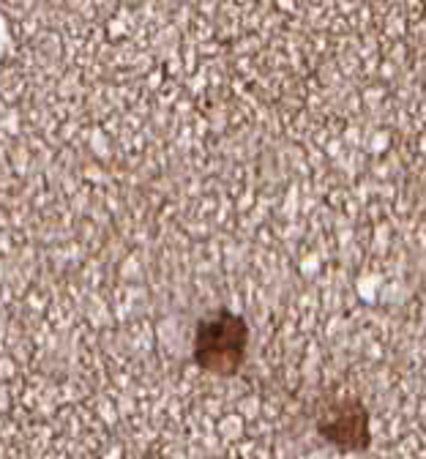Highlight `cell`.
<instances>
[{"mask_svg": "<svg viewBox=\"0 0 426 459\" xmlns=\"http://www.w3.org/2000/svg\"><path fill=\"white\" fill-rule=\"evenodd\" d=\"M249 323L232 309H216L197 320L192 339V361L213 377H235L247 361Z\"/></svg>", "mask_w": 426, "mask_h": 459, "instance_id": "obj_1", "label": "cell"}, {"mask_svg": "<svg viewBox=\"0 0 426 459\" xmlns=\"http://www.w3.org/2000/svg\"><path fill=\"white\" fill-rule=\"evenodd\" d=\"M317 435L342 454H358L372 446V416L361 399L344 396L317 419Z\"/></svg>", "mask_w": 426, "mask_h": 459, "instance_id": "obj_2", "label": "cell"}]
</instances>
